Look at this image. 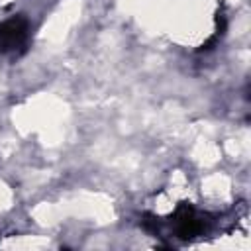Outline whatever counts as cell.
Here are the masks:
<instances>
[{"label":"cell","instance_id":"cell-1","mask_svg":"<svg viewBox=\"0 0 251 251\" xmlns=\"http://www.w3.org/2000/svg\"><path fill=\"white\" fill-rule=\"evenodd\" d=\"M24 37H25V22L24 20L12 18L0 25V43L6 49L16 47L18 43H22Z\"/></svg>","mask_w":251,"mask_h":251}]
</instances>
